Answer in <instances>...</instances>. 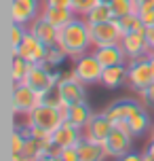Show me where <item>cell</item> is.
<instances>
[{"mask_svg":"<svg viewBox=\"0 0 154 161\" xmlns=\"http://www.w3.org/2000/svg\"><path fill=\"white\" fill-rule=\"evenodd\" d=\"M57 45L65 51V55L74 57V59L89 53V49L93 47V40H91V25L87 24V19L74 17L68 25H64L59 30Z\"/></svg>","mask_w":154,"mask_h":161,"instance_id":"1","label":"cell"},{"mask_svg":"<svg viewBox=\"0 0 154 161\" xmlns=\"http://www.w3.org/2000/svg\"><path fill=\"white\" fill-rule=\"evenodd\" d=\"M65 114H68V106H49V104H38L34 110L28 113V127H30V134L34 136H51L61 123L65 121Z\"/></svg>","mask_w":154,"mask_h":161,"instance_id":"2","label":"cell"},{"mask_svg":"<svg viewBox=\"0 0 154 161\" xmlns=\"http://www.w3.org/2000/svg\"><path fill=\"white\" fill-rule=\"evenodd\" d=\"M59 76H61V72H57V70H49V68H44L42 64H32L23 83L30 85L38 96H42V93H47V91L57 87Z\"/></svg>","mask_w":154,"mask_h":161,"instance_id":"3","label":"cell"},{"mask_svg":"<svg viewBox=\"0 0 154 161\" xmlns=\"http://www.w3.org/2000/svg\"><path fill=\"white\" fill-rule=\"evenodd\" d=\"M57 91H59V97H61V104H65V106H72V104H76V102L87 100L85 83L78 80V76H76L74 70L61 72L59 83H57Z\"/></svg>","mask_w":154,"mask_h":161,"instance_id":"4","label":"cell"},{"mask_svg":"<svg viewBox=\"0 0 154 161\" xmlns=\"http://www.w3.org/2000/svg\"><path fill=\"white\" fill-rule=\"evenodd\" d=\"M74 72L78 76L80 83L85 85H93V83H101V74H104V66L99 62L95 53H85V55L76 57L74 62Z\"/></svg>","mask_w":154,"mask_h":161,"instance_id":"5","label":"cell"},{"mask_svg":"<svg viewBox=\"0 0 154 161\" xmlns=\"http://www.w3.org/2000/svg\"><path fill=\"white\" fill-rule=\"evenodd\" d=\"M133 134H131L129 129L125 127H118V125H114V129L110 131V136L108 140L104 142V148L108 157H114V159H118V157H125L127 153L133 151Z\"/></svg>","mask_w":154,"mask_h":161,"instance_id":"6","label":"cell"},{"mask_svg":"<svg viewBox=\"0 0 154 161\" xmlns=\"http://www.w3.org/2000/svg\"><path fill=\"white\" fill-rule=\"evenodd\" d=\"M127 83H129L131 89L135 91H144L146 87H150L154 83V72L152 66L148 62V57H141V59H131L129 62V74H127Z\"/></svg>","mask_w":154,"mask_h":161,"instance_id":"7","label":"cell"},{"mask_svg":"<svg viewBox=\"0 0 154 161\" xmlns=\"http://www.w3.org/2000/svg\"><path fill=\"white\" fill-rule=\"evenodd\" d=\"M40 104V96L34 91L30 85L25 83H15L13 87V96H11V106L15 114H28Z\"/></svg>","mask_w":154,"mask_h":161,"instance_id":"8","label":"cell"},{"mask_svg":"<svg viewBox=\"0 0 154 161\" xmlns=\"http://www.w3.org/2000/svg\"><path fill=\"white\" fill-rule=\"evenodd\" d=\"M13 55H21L23 59H28L30 64H42V59L47 55V45L28 28L25 38L21 40V45L13 49Z\"/></svg>","mask_w":154,"mask_h":161,"instance_id":"9","label":"cell"},{"mask_svg":"<svg viewBox=\"0 0 154 161\" xmlns=\"http://www.w3.org/2000/svg\"><path fill=\"white\" fill-rule=\"evenodd\" d=\"M122 38L121 25L116 19L104 21V24L91 25V40H93V49L97 47H108V45H118Z\"/></svg>","mask_w":154,"mask_h":161,"instance_id":"10","label":"cell"},{"mask_svg":"<svg viewBox=\"0 0 154 161\" xmlns=\"http://www.w3.org/2000/svg\"><path fill=\"white\" fill-rule=\"evenodd\" d=\"M40 2L38 0H11V19L13 24L30 25L34 19L40 17Z\"/></svg>","mask_w":154,"mask_h":161,"instance_id":"11","label":"cell"},{"mask_svg":"<svg viewBox=\"0 0 154 161\" xmlns=\"http://www.w3.org/2000/svg\"><path fill=\"white\" fill-rule=\"evenodd\" d=\"M112 129H114V123L108 119V114L105 113H99V114L93 113L91 121L87 123V127L82 129V131H85V138H87V140L97 142V144H104Z\"/></svg>","mask_w":154,"mask_h":161,"instance_id":"12","label":"cell"},{"mask_svg":"<svg viewBox=\"0 0 154 161\" xmlns=\"http://www.w3.org/2000/svg\"><path fill=\"white\" fill-rule=\"evenodd\" d=\"M82 138H85V131L80 127H76L70 121H64L59 127L51 134V142L55 148H65V146H78Z\"/></svg>","mask_w":154,"mask_h":161,"instance_id":"13","label":"cell"},{"mask_svg":"<svg viewBox=\"0 0 154 161\" xmlns=\"http://www.w3.org/2000/svg\"><path fill=\"white\" fill-rule=\"evenodd\" d=\"M144 32H146V30H144ZM144 32L122 34L121 45H122V49H125L127 57H129V62H131V59H141V57H148L150 53H152V51H150V47H148V42H146Z\"/></svg>","mask_w":154,"mask_h":161,"instance_id":"14","label":"cell"},{"mask_svg":"<svg viewBox=\"0 0 154 161\" xmlns=\"http://www.w3.org/2000/svg\"><path fill=\"white\" fill-rule=\"evenodd\" d=\"M141 104L135 102V100H129V97H125V100H116L112 104L105 108L104 113L108 114V119L112 121L114 125H118V123H127V121L133 117V114L137 113Z\"/></svg>","mask_w":154,"mask_h":161,"instance_id":"15","label":"cell"},{"mask_svg":"<svg viewBox=\"0 0 154 161\" xmlns=\"http://www.w3.org/2000/svg\"><path fill=\"white\" fill-rule=\"evenodd\" d=\"M55 151V146L51 142V136H34L30 134L28 140H25V148H23V155L28 157L30 161L38 159L42 155H49Z\"/></svg>","mask_w":154,"mask_h":161,"instance_id":"16","label":"cell"},{"mask_svg":"<svg viewBox=\"0 0 154 161\" xmlns=\"http://www.w3.org/2000/svg\"><path fill=\"white\" fill-rule=\"evenodd\" d=\"M93 53H95V57L101 62L104 68H108V66H118V64H127V59H129L121 42H118V45H108V47H97V49H93Z\"/></svg>","mask_w":154,"mask_h":161,"instance_id":"17","label":"cell"},{"mask_svg":"<svg viewBox=\"0 0 154 161\" xmlns=\"http://www.w3.org/2000/svg\"><path fill=\"white\" fill-rule=\"evenodd\" d=\"M30 30H32L38 38L47 45V47H51V45H57V38H59V28H55V25L51 24V21H47L44 17H38V19H34L32 24H30Z\"/></svg>","mask_w":154,"mask_h":161,"instance_id":"18","label":"cell"},{"mask_svg":"<svg viewBox=\"0 0 154 161\" xmlns=\"http://www.w3.org/2000/svg\"><path fill=\"white\" fill-rule=\"evenodd\" d=\"M127 74H129V66H108L104 68V74H101V85L108 89H118L121 85L127 83Z\"/></svg>","mask_w":154,"mask_h":161,"instance_id":"19","label":"cell"},{"mask_svg":"<svg viewBox=\"0 0 154 161\" xmlns=\"http://www.w3.org/2000/svg\"><path fill=\"white\" fill-rule=\"evenodd\" d=\"M40 17H44L47 21H51L55 28L61 30L64 25H68L74 17H76V13H74L72 8H57V7H47V4H42Z\"/></svg>","mask_w":154,"mask_h":161,"instance_id":"20","label":"cell"},{"mask_svg":"<svg viewBox=\"0 0 154 161\" xmlns=\"http://www.w3.org/2000/svg\"><path fill=\"white\" fill-rule=\"evenodd\" d=\"M76 151H78V161H104L105 157H108L104 144L91 142L87 138H82L80 142H78Z\"/></svg>","mask_w":154,"mask_h":161,"instance_id":"21","label":"cell"},{"mask_svg":"<svg viewBox=\"0 0 154 161\" xmlns=\"http://www.w3.org/2000/svg\"><path fill=\"white\" fill-rule=\"evenodd\" d=\"M91 117H93V113H91L89 104H87V100H82V102H76V104L68 106L65 121H70V123L76 125V127L85 129V127H87V123L91 121Z\"/></svg>","mask_w":154,"mask_h":161,"instance_id":"22","label":"cell"},{"mask_svg":"<svg viewBox=\"0 0 154 161\" xmlns=\"http://www.w3.org/2000/svg\"><path fill=\"white\" fill-rule=\"evenodd\" d=\"M85 19H87V24H89V25L104 24V21H110V19H114V13H112L110 2H104V0H101L99 4H95V7H93L89 13L85 15Z\"/></svg>","mask_w":154,"mask_h":161,"instance_id":"23","label":"cell"},{"mask_svg":"<svg viewBox=\"0 0 154 161\" xmlns=\"http://www.w3.org/2000/svg\"><path fill=\"white\" fill-rule=\"evenodd\" d=\"M127 127H129V131L135 138L141 136V134H146L148 127H150V117H148V113L144 110V108H139L137 113H135L129 121H127Z\"/></svg>","mask_w":154,"mask_h":161,"instance_id":"24","label":"cell"},{"mask_svg":"<svg viewBox=\"0 0 154 161\" xmlns=\"http://www.w3.org/2000/svg\"><path fill=\"white\" fill-rule=\"evenodd\" d=\"M65 51L59 45H51V47H47V55H44V59H42V66L44 68H49V70H55L57 66L64 64L65 59Z\"/></svg>","mask_w":154,"mask_h":161,"instance_id":"25","label":"cell"},{"mask_svg":"<svg viewBox=\"0 0 154 161\" xmlns=\"http://www.w3.org/2000/svg\"><path fill=\"white\" fill-rule=\"evenodd\" d=\"M118 25H121V32L122 34H129V32H144L146 30V25L141 24V19H139L137 13H129V15H122L116 19Z\"/></svg>","mask_w":154,"mask_h":161,"instance_id":"26","label":"cell"},{"mask_svg":"<svg viewBox=\"0 0 154 161\" xmlns=\"http://www.w3.org/2000/svg\"><path fill=\"white\" fill-rule=\"evenodd\" d=\"M30 66L32 64L28 59H23L21 55H13V62H11V76H13V80L15 83H23L28 72H30Z\"/></svg>","mask_w":154,"mask_h":161,"instance_id":"27","label":"cell"},{"mask_svg":"<svg viewBox=\"0 0 154 161\" xmlns=\"http://www.w3.org/2000/svg\"><path fill=\"white\" fill-rule=\"evenodd\" d=\"M101 0H72V11L76 13V17H85L91 8L99 4Z\"/></svg>","mask_w":154,"mask_h":161,"instance_id":"28","label":"cell"},{"mask_svg":"<svg viewBox=\"0 0 154 161\" xmlns=\"http://www.w3.org/2000/svg\"><path fill=\"white\" fill-rule=\"evenodd\" d=\"M25 32H28V25H19L13 24L11 25V32H8V40H11V47L15 49L21 45V40L25 38Z\"/></svg>","mask_w":154,"mask_h":161,"instance_id":"29","label":"cell"},{"mask_svg":"<svg viewBox=\"0 0 154 161\" xmlns=\"http://www.w3.org/2000/svg\"><path fill=\"white\" fill-rule=\"evenodd\" d=\"M55 155H57V161H78V151H76V146L57 148Z\"/></svg>","mask_w":154,"mask_h":161,"instance_id":"30","label":"cell"},{"mask_svg":"<svg viewBox=\"0 0 154 161\" xmlns=\"http://www.w3.org/2000/svg\"><path fill=\"white\" fill-rule=\"evenodd\" d=\"M139 19H141V24L146 25V28L154 25V7H144V8H139Z\"/></svg>","mask_w":154,"mask_h":161,"instance_id":"31","label":"cell"},{"mask_svg":"<svg viewBox=\"0 0 154 161\" xmlns=\"http://www.w3.org/2000/svg\"><path fill=\"white\" fill-rule=\"evenodd\" d=\"M139 97H141L144 104H154V83L150 87H146L144 91H139Z\"/></svg>","mask_w":154,"mask_h":161,"instance_id":"32","label":"cell"},{"mask_svg":"<svg viewBox=\"0 0 154 161\" xmlns=\"http://www.w3.org/2000/svg\"><path fill=\"white\" fill-rule=\"evenodd\" d=\"M44 4L57 8H72V0H44Z\"/></svg>","mask_w":154,"mask_h":161,"instance_id":"33","label":"cell"},{"mask_svg":"<svg viewBox=\"0 0 154 161\" xmlns=\"http://www.w3.org/2000/svg\"><path fill=\"white\" fill-rule=\"evenodd\" d=\"M144 36H146V42H148V47H150V51H154V25L146 28Z\"/></svg>","mask_w":154,"mask_h":161,"instance_id":"34","label":"cell"},{"mask_svg":"<svg viewBox=\"0 0 154 161\" xmlns=\"http://www.w3.org/2000/svg\"><path fill=\"white\" fill-rule=\"evenodd\" d=\"M116 161H144V155H139V153H133V151H131V153H127L125 157H118Z\"/></svg>","mask_w":154,"mask_h":161,"instance_id":"35","label":"cell"},{"mask_svg":"<svg viewBox=\"0 0 154 161\" xmlns=\"http://www.w3.org/2000/svg\"><path fill=\"white\" fill-rule=\"evenodd\" d=\"M55 151H57V148H55ZM55 151H53V153H49V155H42V157H38V159H34V161H57Z\"/></svg>","mask_w":154,"mask_h":161,"instance_id":"36","label":"cell"},{"mask_svg":"<svg viewBox=\"0 0 154 161\" xmlns=\"http://www.w3.org/2000/svg\"><path fill=\"white\" fill-rule=\"evenodd\" d=\"M11 161H30L28 157H25L23 153H13V157H11Z\"/></svg>","mask_w":154,"mask_h":161,"instance_id":"37","label":"cell"},{"mask_svg":"<svg viewBox=\"0 0 154 161\" xmlns=\"http://www.w3.org/2000/svg\"><path fill=\"white\" fill-rule=\"evenodd\" d=\"M139 2V7L144 8V7H154V0H137Z\"/></svg>","mask_w":154,"mask_h":161,"instance_id":"38","label":"cell"},{"mask_svg":"<svg viewBox=\"0 0 154 161\" xmlns=\"http://www.w3.org/2000/svg\"><path fill=\"white\" fill-rule=\"evenodd\" d=\"M148 62H150V66H152V72H154V51L148 55Z\"/></svg>","mask_w":154,"mask_h":161,"instance_id":"39","label":"cell"},{"mask_svg":"<svg viewBox=\"0 0 154 161\" xmlns=\"http://www.w3.org/2000/svg\"><path fill=\"white\" fill-rule=\"evenodd\" d=\"M144 161H154V157H152V155H146V153H144Z\"/></svg>","mask_w":154,"mask_h":161,"instance_id":"40","label":"cell"},{"mask_svg":"<svg viewBox=\"0 0 154 161\" xmlns=\"http://www.w3.org/2000/svg\"><path fill=\"white\" fill-rule=\"evenodd\" d=\"M152 140H154V125H152Z\"/></svg>","mask_w":154,"mask_h":161,"instance_id":"41","label":"cell"},{"mask_svg":"<svg viewBox=\"0 0 154 161\" xmlns=\"http://www.w3.org/2000/svg\"><path fill=\"white\" fill-rule=\"evenodd\" d=\"M104 2H110V0H104Z\"/></svg>","mask_w":154,"mask_h":161,"instance_id":"42","label":"cell"}]
</instances>
